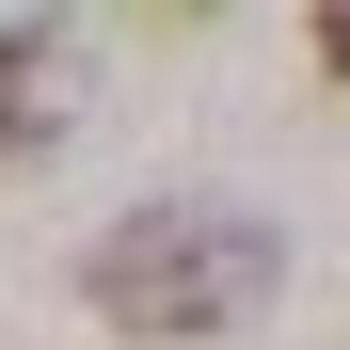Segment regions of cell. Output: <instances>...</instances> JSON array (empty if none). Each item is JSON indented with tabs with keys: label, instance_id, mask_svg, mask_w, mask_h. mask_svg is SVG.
I'll use <instances>...</instances> for the list:
<instances>
[{
	"label": "cell",
	"instance_id": "6da1fadb",
	"mask_svg": "<svg viewBox=\"0 0 350 350\" xmlns=\"http://www.w3.org/2000/svg\"><path fill=\"white\" fill-rule=\"evenodd\" d=\"M271 286H286V239H271L255 207H128V223L80 255V303H96L111 334H144V350L239 334V319H271Z\"/></svg>",
	"mask_w": 350,
	"mask_h": 350
},
{
	"label": "cell",
	"instance_id": "7a4b0ae2",
	"mask_svg": "<svg viewBox=\"0 0 350 350\" xmlns=\"http://www.w3.org/2000/svg\"><path fill=\"white\" fill-rule=\"evenodd\" d=\"M64 144V32H32V16H0V175Z\"/></svg>",
	"mask_w": 350,
	"mask_h": 350
},
{
	"label": "cell",
	"instance_id": "3957f363",
	"mask_svg": "<svg viewBox=\"0 0 350 350\" xmlns=\"http://www.w3.org/2000/svg\"><path fill=\"white\" fill-rule=\"evenodd\" d=\"M319 64H334V80H350V0H319Z\"/></svg>",
	"mask_w": 350,
	"mask_h": 350
},
{
	"label": "cell",
	"instance_id": "277c9868",
	"mask_svg": "<svg viewBox=\"0 0 350 350\" xmlns=\"http://www.w3.org/2000/svg\"><path fill=\"white\" fill-rule=\"evenodd\" d=\"M159 16H223V0H159Z\"/></svg>",
	"mask_w": 350,
	"mask_h": 350
}]
</instances>
